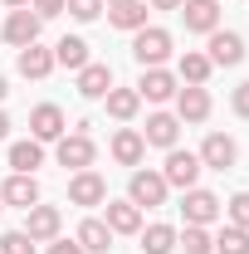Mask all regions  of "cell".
I'll use <instances>...</instances> for the list:
<instances>
[{
  "instance_id": "6da1fadb",
  "label": "cell",
  "mask_w": 249,
  "mask_h": 254,
  "mask_svg": "<svg viewBox=\"0 0 249 254\" xmlns=\"http://www.w3.org/2000/svg\"><path fill=\"white\" fill-rule=\"evenodd\" d=\"M132 59L142 64V68H161V64L171 59V34L161 30V25L137 30V39H132Z\"/></svg>"
},
{
  "instance_id": "7a4b0ae2",
  "label": "cell",
  "mask_w": 249,
  "mask_h": 254,
  "mask_svg": "<svg viewBox=\"0 0 249 254\" xmlns=\"http://www.w3.org/2000/svg\"><path fill=\"white\" fill-rule=\"evenodd\" d=\"M166 181H161V171H132V181H127V200L137 205V210H156V205H166Z\"/></svg>"
},
{
  "instance_id": "3957f363",
  "label": "cell",
  "mask_w": 249,
  "mask_h": 254,
  "mask_svg": "<svg viewBox=\"0 0 249 254\" xmlns=\"http://www.w3.org/2000/svg\"><path fill=\"white\" fill-rule=\"evenodd\" d=\"M200 171H205V166H200L195 152L171 147V152H166V166H161V181H166V186H176V190H190L195 181H200Z\"/></svg>"
},
{
  "instance_id": "277c9868",
  "label": "cell",
  "mask_w": 249,
  "mask_h": 254,
  "mask_svg": "<svg viewBox=\"0 0 249 254\" xmlns=\"http://www.w3.org/2000/svg\"><path fill=\"white\" fill-rule=\"evenodd\" d=\"M54 157H59V166L88 171V166H93V157H98V147H93V137H88V132H63L59 147H54Z\"/></svg>"
},
{
  "instance_id": "5b68a950",
  "label": "cell",
  "mask_w": 249,
  "mask_h": 254,
  "mask_svg": "<svg viewBox=\"0 0 249 254\" xmlns=\"http://www.w3.org/2000/svg\"><path fill=\"white\" fill-rule=\"evenodd\" d=\"M59 230H63L59 205H30V210H25V235H30L34 245H49V240H59Z\"/></svg>"
},
{
  "instance_id": "8992f818",
  "label": "cell",
  "mask_w": 249,
  "mask_h": 254,
  "mask_svg": "<svg viewBox=\"0 0 249 254\" xmlns=\"http://www.w3.org/2000/svg\"><path fill=\"white\" fill-rule=\"evenodd\" d=\"M200 166H210V171H230L235 161H240V147H235V137H225V132H210L205 142H200Z\"/></svg>"
},
{
  "instance_id": "52a82bcc",
  "label": "cell",
  "mask_w": 249,
  "mask_h": 254,
  "mask_svg": "<svg viewBox=\"0 0 249 254\" xmlns=\"http://www.w3.org/2000/svg\"><path fill=\"white\" fill-rule=\"evenodd\" d=\"M63 132H68V123H63L59 103H39V108L30 113V137L34 142H59Z\"/></svg>"
},
{
  "instance_id": "ba28073f",
  "label": "cell",
  "mask_w": 249,
  "mask_h": 254,
  "mask_svg": "<svg viewBox=\"0 0 249 254\" xmlns=\"http://www.w3.org/2000/svg\"><path fill=\"white\" fill-rule=\"evenodd\" d=\"M210 54L205 59L215 64V68H235V64H245V39L235 30H210V44H205Z\"/></svg>"
},
{
  "instance_id": "9c48e42d",
  "label": "cell",
  "mask_w": 249,
  "mask_h": 254,
  "mask_svg": "<svg viewBox=\"0 0 249 254\" xmlns=\"http://www.w3.org/2000/svg\"><path fill=\"white\" fill-rule=\"evenodd\" d=\"M39 30H44V20L34 15L30 5H25V10H10V15H5V39H10L15 49H25V44H39Z\"/></svg>"
},
{
  "instance_id": "30bf717a",
  "label": "cell",
  "mask_w": 249,
  "mask_h": 254,
  "mask_svg": "<svg viewBox=\"0 0 249 254\" xmlns=\"http://www.w3.org/2000/svg\"><path fill=\"white\" fill-rule=\"evenodd\" d=\"M181 215H186V225H210V220H220V195H215V190L190 186L186 200H181Z\"/></svg>"
},
{
  "instance_id": "8fae6325",
  "label": "cell",
  "mask_w": 249,
  "mask_h": 254,
  "mask_svg": "<svg viewBox=\"0 0 249 254\" xmlns=\"http://www.w3.org/2000/svg\"><path fill=\"white\" fill-rule=\"evenodd\" d=\"M176 137H181V118H176V113H152L147 127H142V142H147V147H161V152H171Z\"/></svg>"
},
{
  "instance_id": "7c38bea8",
  "label": "cell",
  "mask_w": 249,
  "mask_h": 254,
  "mask_svg": "<svg viewBox=\"0 0 249 254\" xmlns=\"http://www.w3.org/2000/svg\"><path fill=\"white\" fill-rule=\"evenodd\" d=\"M68 200L73 205H103L108 200V181L98 171H73L68 176Z\"/></svg>"
},
{
  "instance_id": "4fadbf2b",
  "label": "cell",
  "mask_w": 249,
  "mask_h": 254,
  "mask_svg": "<svg viewBox=\"0 0 249 254\" xmlns=\"http://www.w3.org/2000/svg\"><path fill=\"white\" fill-rule=\"evenodd\" d=\"M181 20H186L190 34L220 30V0H181Z\"/></svg>"
},
{
  "instance_id": "5bb4252c",
  "label": "cell",
  "mask_w": 249,
  "mask_h": 254,
  "mask_svg": "<svg viewBox=\"0 0 249 254\" xmlns=\"http://www.w3.org/2000/svg\"><path fill=\"white\" fill-rule=\"evenodd\" d=\"M176 73H166V68H142V78H137V93L147 98V103H171L176 98Z\"/></svg>"
},
{
  "instance_id": "9a60e30c",
  "label": "cell",
  "mask_w": 249,
  "mask_h": 254,
  "mask_svg": "<svg viewBox=\"0 0 249 254\" xmlns=\"http://www.w3.org/2000/svg\"><path fill=\"white\" fill-rule=\"evenodd\" d=\"M142 157H147L142 132H137V127H118V132H113V161H118V166H142Z\"/></svg>"
},
{
  "instance_id": "2e32d148",
  "label": "cell",
  "mask_w": 249,
  "mask_h": 254,
  "mask_svg": "<svg viewBox=\"0 0 249 254\" xmlns=\"http://www.w3.org/2000/svg\"><path fill=\"white\" fill-rule=\"evenodd\" d=\"M176 118H181V123H205V118H210V93L195 88V83L176 88Z\"/></svg>"
},
{
  "instance_id": "e0dca14e",
  "label": "cell",
  "mask_w": 249,
  "mask_h": 254,
  "mask_svg": "<svg viewBox=\"0 0 249 254\" xmlns=\"http://www.w3.org/2000/svg\"><path fill=\"white\" fill-rule=\"evenodd\" d=\"M0 200L30 210V205H39V181H34V176H20V171H10V181L0 186Z\"/></svg>"
},
{
  "instance_id": "ac0fdd59",
  "label": "cell",
  "mask_w": 249,
  "mask_h": 254,
  "mask_svg": "<svg viewBox=\"0 0 249 254\" xmlns=\"http://www.w3.org/2000/svg\"><path fill=\"white\" fill-rule=\"evenodd\" d=\"M103 205H108L103 225H108L113 235H137V230H142V210H137L132 200H103Z\"/></svg>"
},
{
  "instance_id": "d6986e66",
  "label": "cell",
  "mask_w": 249,
  "mask_h": 254,
  "mask_svg": "<svg viewBox=\"0 0 249 254\" xmlns=\"http://www.w3.org/2000/svg\"><path fill=\"white\" fill-rule=\"evenodd\" d=\"M108 88H113V68H108V64H83V68H78V93L83 98H108Z\"/></svg>"
},
{
  "instance_id": "ffe728a7",
  "label": "cell",
  "mask_w": 249,
  "mask_h": 254,
  "mask_svg": "<svg viewBox=\"0 0 249 254\" xmlns=\"http://www.w3.org/2000/svg\"><path fill=\"white\" fill-rule=\"evenodd\" d=\"M15 68H20L25 78H49V73H54V49L25 44V49H20V59H15Z\"/></svg>"
},
{
  "instance_id": "44dd1931",
  "label": "cell",
  "mask_w": 249,
  "mask_h": 254,
  "mask_svg": "<svg viewBox=\"0 0 249 254\" xmlns=\"http://www.w3.org/2000/svg\"><path fill=\"white\" fill-rule=\"evenodd\" d=\"M34 166H44V142H10V171L20 176H34Z\"/></svg>"
},
{
  "instance_id": "7402d4cb",
  "label": "cell",
  "mask_w": 249,
  "mask_h": 254,
  "mask_svg": "<svg viewBox=\"0 0 249 254\" xmlns=\"http://www.w3.org/2000/svg\"><path fill=\"white\" fill-rule=\"evenodd\" d=\"M210 73H215V64L205 59V54H195V49H186L181 64H176V78H181V83H195V88H205Z\"/></svg>"
},
{
  "instance_id": "603a6c76",
  "label": "cell",
  "mask_w": 249,
  "mask_h": 254,
  "mask_svg": "<svg viewBox=\"0 0 249 254\" xmlns=\"http://www.w3.org/2000/svg\"><path fill=\"white\" fill-rule=\"evenodd\" d=\"M108 118H118V123H132L137 118V108H142V93L137 88H108Z\"/></svg>"
},
{
  "instance_id": "cb8c5ba5",
  "label": "cell",
  "mask_w": 249,
  "mask_h": 254,
  "mask_svg": "<svg viewBox=\"0 0 249 254\" xmlns=\"http://www.w3.org/2000/svg\"><path fill=\"white\" fill-rule=\"evenodd\" d=\"M54 64H63V68H83L88 64V39H78V34H63L59 44H54Z\"/></svg>"
},
{
  "instance_id": "d4e9b609",
  "label": "cell",
  "mask_w": 249,
  "mask_h": 254,
  "mask_svg": "<svg viewBox=\"0 0 249 254\" xmlns=\"http://www.w3.org/2000/svg\"><path fill=\"white\" fill-rule=\"evenodd\" d=\"M73 240L83 245V254H108V245H113V230H108L103 220H83Z\"/></svg>"
},
{
  "instance_id": "484cf974",
  "label": "cell",
  "mask_w": 249,
  "mask_h": 254,
  "mask_svg": "<svg viewBox=\"0 0 249 254\" xmlns=\"http://www.w3.org/2000/svg\"><path fill=\"white\" fill-rule=\"evenodd\" d=\"M108 25H118V30H147V5L142 0H127V5H113L108 10Z\"/></svg>"
},
{
  "instance_id": "4316f807",
  "label": "cell",
  "mask_w": 249,
  "mask_h": 254,
  "mask_svg": "<svg viewBox=\"0 0 249 254\" xmlns=\"http://www.w3.org/2000/svg\"><path fill=\"white\" fill-rule=\"evenodd\" d=\"M137 235H142V254H171L176 250V230L171 225H147Z\"/></svg>"
},
{
  "instance_id": "83f0119b",
  "label": "cell",
  "mask_w": 249,
  "mask_h": 254,
  "mask_svg": "<svg viewBox=\"0 0 249 254\" xmlns=\"http://www.w3.org/2000/svg\"><path fill=\"white\" fill-rule=\"evenodd\" d=\"M210 245H215V254H249V230H240V225H225Z\"/></svg>"
},
{
  "instance_id": "f1b7e54d",
  "label": "cell",
  "mask_w": 249,
  "mask_h": 254,
  "mask_svg": "<svg viewBox=\"0 0 249 254\" xmlns=\"http://www.w3.org/2000/svg\"><path fill=\"white\" fill-rule=\"evenodd\" d=\"M176 250H186V254H215V245H210L205 225H186V230L176 235Z\"/></svg>"
},
{
  "instance_id": "f546056e",
  "label": "cell",
  "mask_w": 249,
  "mask_h": 254,
  "mask_svg": "<svg viewBox=\"0 0 249 254\" xmlns=\"http://www.w3.org/2000/svg\"><path fill=\"white\" fill-rule=\"evenodd\" d=\"M63 10H68L73 20H83V25H88V20L103 15V0H63Z\"/></svg>"
},
{
  "instance_id": "4dcf8cb0",
  "label": "cell",
  "mask_w": 249,
  "mask_h": 254,
  "mask_svg": "<svg viewBox=\"0 0 249 254\" xmlns=\"http://www.w3.org/2000/svg\"><path fill=\"white\" fill-rule=\"evenodd\" d=\"M0 254H34V240L25 230H10V235L0 240Z\"/></svg>"
},
{
  "instance_id": "1f68e13d",
  "label": "cell",
  "mask_w": 249,
  "mask_h": 254,
  "mask_svg": "<svg viewBox=\"0 0 249 254\" xmlns=\"http://www.w3.org/2000/svg\"><path fill=\"white\" fill-rule=\"evenodd\" d=\"M230 225H240V230H249V190H240V195H230Z\"/></svg>"
},
{
  "instance_id": "d6a6232c",
  "label": "cell",
  "mask_w": 249,
  "mask_h": 254,
  "mask_svg": "<svg viewBox=\"0 0 249 254\" xmlns=\"http://www.w3.org/2000/svg\"><path fill=\"white\" fill-rule=\"evenodd\" d=\"M30 10L39 20H54V15H63V0H30Z\"/></svg>"
},
{
  "instance_id": "836d02e7",
  "label": "cell",
  "mask_w": 249,
  "mask_h": 254,
  "mask_svg": "<svg viewBox=\"0 0 249 254\" xmlns=\"http://www.w3.org/2000/svg\"><path fill=\"white\" fill-rule=\"evenodd\" d=\"M230 108H235L240 118H249V83H240V88H235V98H230Z\"/></svg>"
},
{
  "instance_id": "e575fe53",
  "label": "cell",
  "mask_w": 249,
  "mask_h": 254,
  "mask_svg": "<svg viewBox=\"0 0 249 254\" xmlns=\"http://www.w3.org/2000/svg\"><path fill=\"white\" fill-rule=\"evenodd\" d=\"M49 254H83L78 240H49Z\"/></svg>"
},
{
  "instance_id": "d590c367",
  "label": "cell",
  "mask_w": 249,
  "mask_h": 254,
  "mask_svg": "<svg viewBox=\"0 0 249 254\" xmlns=\"http://www.w3.org/2000/svg\"><path fill=\"white\" fill-rule=\"evenodd\" d=\"M152 10H181V0H152Z\"/></svg>"
},
{
  "instance_id": "8d00e7d4",
  "label": "cell",
  "mask_w": 249,
  "mask_h": 254,
  "mask_svg": "<svg viewBox=\"0 0 249 254\" xmlns=\"http://www.w3.org/2000/svg\"><path fill=\"white\" fill-rule=\"evenodd\" d=\"M10 137V118H5V108H0V142Z\"/></svg>"
},
{
  "instance_id": "74e56055",
  "label": "cell",
  "mask_w": 249,
  "mask_h": 254,
  "mask_svg": "<svg viewBox=\"0 0 249 254\" xmlns=\"http://www.w3.org/2000/svg\"><path fill=\"white\" fill-rule=\"evenodd\" d=\"M0 5H10V10H25V5H30V0H0Z\"/></svg>"
},
{
  "instance_id": "f35d334b",
  "label": "cell",
  "mask_w": 249,
  "mask_h": 254,
  "mask_svg": "<svg viewBox=\"0 0 249 254\" xmlns=\"http://www.w3.org/2000/svg\"><path fill=\"white\" fill-rule=\"evenodd\" d=\"M5 93H10V83H5V73H0V103H5Z\"/></svg>"
},
{
  "instance_id": "ab89813d",
  "label": "cell",
  "mask_w": 249,
  "mask_h": 254,
  "mask_svg": "<svg viewBox=\"0 0 249 254\" xmlns=\"http://www.w3.org/2000/svg\"><path fill=\"white\" fill-rule=\"evenodd\" d=\"M103 5H108V10H113V5H127V0H103Z\"/></svg>"
},
{
  "instance_id": "60d3db41",
  "label": "cell",
  "mask_w": 249,
  "mask_h": 254,
  "mask_svg": "<svg viewBox=\"0 0 249 254\" xmlns=\"http://www.w3.org/2000/svg\"><path fill=\"white\" fill-rule=\"evenodd\" d=\"M0 210H5V200H0Z\"/></svg>"
}]
</instances>
